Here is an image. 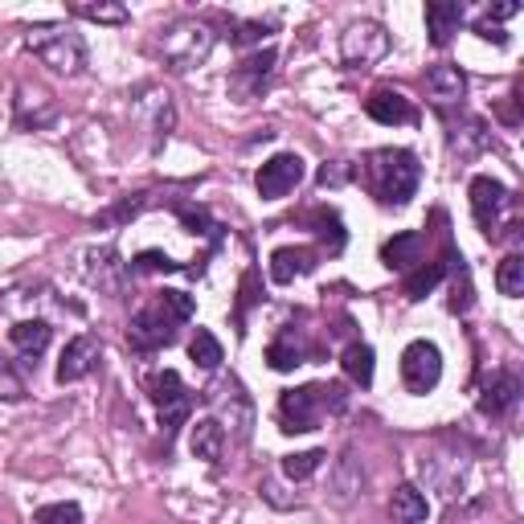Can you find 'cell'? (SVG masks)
Segmentation results:
<instances>
[{"instance_id":"obj_7","label":"cell","mask_w":524,"mask_h":524,"mask_svg":"<svg viewBox=\"0 0 524 524\" xmlns=\"http://www.w3.org/2000/svg\"><path fill=\"white\" fill-rule=\"evenodd\" d=\"M152 402H156V410H160L164 439H172V434L185 426L189 410H193V398H189V389H185V381H181L177 369H164V373L152 377Z\"/></svg>"},{"instance_id":"obj_6","label":"cell","mask_w":524,"mask_h":524,"mask_svg":"<svg viewBox=\"0 0 524 524\" xmlns=\"http://www.w3.org/2000/svg\"><path fill=\"white\" fill-rule=\"evenodd\" d=\"M389 54V33L377 21H353L340 37V62L348 70H369Z\"/></svg>"},{"instance_id":"obj_5","label":"cell","mask_w":524,"mask_h":524,"mask_svg":"<svg viewBox=\"0 0 524 524\" xmlns=\"http://www.w3.org/2000/svg\"><path fill=\"white\" fill-rule=\"evenodd\" d=\"M213 50V29L201 25V21H177L168 25L164 37H160V54L177 66V70H193L209 58Z\"/></svg>"},{"instance_id":"obj_10","label":"cell","mask_w":524,"mask_h":524,"mask_svg":"<svg viewBox=\"0 0 524 524\" xmlns=\"http://www.w3.org/2000/svg\"><path fill=\"white\" fill-rule=\"evenodd\" d=\"M467 193H471L475 226L492 238V234H496V226H500V213H504V205H508V189H504L500 181H492V177H475Z\"/></svg>"},{"instance_id":"obj_37","label":"cell","mask_w":524,"mask_h":524,"mask_svg":"<svg viewBox=\"0 0 524 524\" xmlns=\"http://www.w3.org/2000/svg\"><path fill=\"white\" fill-rule=\"evenodd\" d=\"M140 205H144V193H136V201H123L115 213L103 217V222H127V217H136V213H140Z\"/></svg>"},{"instance_id":"obj_33","label":"cell","mask_w":524,"mask_h":524,"mask_svg":"<svg viewBox=\"0 0 524 524\" xmlns=\"http://www.w3.org/2000/svg\"><path fill=\"white\" fill-rule=\"evenodd\" d=\"M267 33H271V21H242L238 33H230V41L242 50V46H258V41L267 37Z\"/></svg>"},{"instance_id":"obj_3","label":"cell","mask_w":524,"mask_h":524,"mask_svg":"<svg viewBox=\"0 0 524 524\" xmlns=\"http://www.w3.org/2000/svg\"><path fill=\"white\" fill-rule=\"evenodd\" d=\"M25 46L33 50V58L62 74V78H74L82 66H86V46H82V37L70 29V25H58V21H46V25H33L25 33Z\"/></svg>"},{"instance_id":"obj_4","label":"cell","mask_w":524,"mask_h":524,"mask_svg":"<svg viewBox=\"0 0 524 524\" xmlns=\"http://www.w3.org/2000/svg\"><path fill=\"white\" fill-rule=\"evenodd\" d=\"M324 410H332V414L344 410V389L340 385H303V389H287L279 398V418H283L287 434L316 430Z\"/></svg>"},{"instance_id":"obj_15","label":"cell","mask_w":524,"mask_h":524,"mask_svg":"<svg viewBox=\"0 0 524 524\" xmlns=\"http://www.w3.org/2000/svg\"><path fill=\"white\" fill-rule=\"evenodd\" d=\"M365 111H369V119H377L385 127H398V123H414L418 119L414 103L402 91H389V86H377V91L365 99Z\"/></svg>"},{"instance_id":"obj_34","label":"cell","mask_w":524,"mask_h":524,"mask_svg":"<svg viewBox=\"0 0 524 524\" xmlns=\"http://www.w3.org/2000/svg\"><path fill=\"white\" fill-rule=\"evenodd\" d=\"M177 213H181V222L193 230V234H213L217 238V226L209 222V213L205 209H193V205H177Z\"/></svg>"},{"instance_id":"obj_29","label":"cell","mask_w":524,"mask_h":524,"mask_svg":"<svg viewBox=\"0 0 524 524\" xmlns=\"http://www.w3.org/2000/svg\"><path fill=\"white\" fill-rule=\"evenodd\" d=\"M33 524H82V508L74 500H62V504H46L33 512Z\"/></svg>"},{"instance_id":"obj_28","label":"cell","mask_w":524,"mask_h":524,"mask_svg":"<svg viewBox=\"0 0 524 524\" xmlns=\"http://www.w3.org/2000/svg\"><path fill=\"white\" fill-rule=\"evenodd\" d=\"M324 451H299V455H287L283 459V475L287 479H308V475H316L320 467H324Z\"/></svg>"},{"instance_id":"obj_27","label":"cell","mask_w":524,"mask_h":524,"mask_svg":"<svg viewBox=\"0 0 524 524\" xmlns=\"http://www.w3.org/2000/svg\"><path fill=\"white\" fill-rule=\"evenodd\" d=\"M267 361H271V369H275V373H291L295 365H303V353H299V344H295V336H291V332H283V336L267 348Z\"/></svg>"},{"instance_id":"obj_17","label":"cell","mask_w":524,"mask_h":524,"mask_svg":"<svg viewBox=\"0 0 524 524\" xmlns=\"http://www.w3.org/2000/svg\"><path fill=\"white\" fill-rule=\"evenodd\" d=\"M275 50L267 46V50H258V54H250V58H242V66L234 70V91H238V99L242 103H250L254 99V91H258V86H262V78H267L271 70H275Z\"/></svg>"},{"instance_id":"obj_31","label":"cell","mask_w":524,"mask_h":524,"mask_svg":"<svg viewBox=\"0 0 524 524\" xmlns=\"http://www.w3.org/2000/svg\"><path fill=\"white\" fill-rule=\"evenodd\" d=\"M70 13L86 17V21H99V25H123L127 21V9L123 5H74Z\"/></svg>"},{"instance_id":"obj_32","label":"cell","mask_w":524,"mask_h":524,"mask_svg":"<svg viewBox=\"0 0 524 524\" xmlns=\"http://www.w3.org/2000/svg\"><path fill=\"white\" fill-rule=\"evenodd\" d=\"M0 398H5V402H21L25 398V377L9 361H0Z\"/></svg>"},{"instance_id":"obj_21","label":"cell","mask_w":524,"mask_h":524,"mask_svg":"<svg viewBox=\"0 0 524 524\" xmlns=\"http://www.w3.org/2000/svg\"><path fill=\"white\" fill-rule=\"evenodd\" d=\"M389 512H393V520H398V524H422L430 516V504H426V496L414 484H402L398 492H393V500H389Z\"/></svg>"},{"instance_id":"obj_18","label":"cell","mask_w":524,"mask_h":524,"mask_svg":"<svg viewBox=\"0 0 524 524\" xmlns=\"http://www.w3.org/2000/svg\"><path fill=\"white\" fill-rule=\"evenodd\" d=\"M308 271H316V254L308 246H283V250L271 254V279L275 283H295Z\"/></svg>"},{"instance_id":"obj_36","label":"cell","mask_w":524,"mask_h":524,"mask_svg":"<svg viewBox=\"0 0 524 524\" xmlns=\"http://www.w3.org/2000/svg\"><path fill=\"white\" fill-rule=\"evenodd\" d=\"M254 287H258V275H254V271H246V279H242V303H238V324L246 320V308L258 299V291H254Z\"/></svg>"},{"instance_id":"obj_11","label":"cell","mask_w":524,"mask_h":524,"mask_svg":"<svg viewBox=\"0 0 524 524\" xmlns=\"http://www.w3.org/2000/svg\"><path fill=\"white\" fill-rule=\"evenodd\" d=\"M426 95H430V103L439 107V111L463 103V95H467V78H463V70L451 66V62L430 66V70H426Z\"/></svg>"},{"instance_id":"obj_35","label":"cell","mask_w":524,"mask_h":524,"mask_svg":"<svg viewBox=\"0 0 524 524\" xmlns=\"http://www.w3.org/2000/svg\"><path fill=\"white\" fill-rule=\"evenodd\" d=\"M316 181H320L324 189H336V185H344V181H348V164H344V160H332V164H324Z\"/></svg>"},{"instance_id":"obj_25","label":"cell","mask_w":524,"mask_h":524,"mask_svg":"<svg viewBox=\"0 0 524 524\" xmlns=\"http://www.w3.org/2000/svg\"><path fill=\"white\" fill-rule=\"evenodd\" d=\"M443 275H447V262H426V267H418L406 279V299H426L434 287L443 283Z\"/></svg>"},{"instance_id":"obj_16","label":"cell","mask_w":524,"mask_h":524,"mask_svg":"<svg viewBox=\"0 0 524 524\" xmlns=\"http://www.w3.org/2000/svg\"><path fill=\"white\" fill-rule=\"evenodd\" d=\"M520 402V377L516 373H492L484 381V393H479V414L500 418Z\"/></svg>"},{"instance_id":"obj_38","label":"cell","mask_w":524,"mask_h":524,"mask_svg":"<svg viewBox=\"0 0 524 524\" xmlns=\"http://www.w3.org/2000/svg\"><path fill=\"white\" fill-rule=\"evenodd\" d=\"M520 13V5H516V0H504V5H492L488 13H484V21L492 25V21H508V17H516Z\"/></svg>"},{"instance_id":"obj_39","label":"cell","mask_w":524,"mask_h":524,"mask_svg":"<svg viewBox=\"0 0 524 524\" xmlns=\"http://www.w3.org/2000/svg\"><path fill=\"white\" fill-rule=\"evenodd\" d=\"M475 33H479V37H488V41H496V46H504V41H508V33L496 29V25H488V21H475Z\"/></svg>"},{"instance_id":"obj_22","label":"cell","mask_w":524,"mask_h":524,"mask_svg":"<svg viewBox=\"0 0 524 524\" xmlns=\"http://www.w3.org/2000/svg\"><path fill=\"white\" fill-rule=\"evenodd\" d=\"M9 340L25 357H37V353H46V344H50V324L46 320H21V324L9 328Z\"/></svg>"},{"instance_id":"obj_2","label":"cell","mask_w":524,"mask_h":524,"mask_svg":"<svg viewBox=\"0 0 524 524\" xmlns=\"http://www.w3.org/2000/svg\"><path fill=\"white\" fill-rule=\"evenodd\" d=\"M189 316H193V299L185 291H164L156 303L136 312V320L127 328V340L140 353H152V348H164L177 340V324H185Z\"/></svg>"},{"instance_id":"obj_19","label":"cell","mask_w":524,"mask_h":524,"mask_svg":"<svg viewBox=\"0 0 524 524\" xmlns=\"http://www.w3.org/2000/svg\"><path fill=\"white\" fill-rule=\"evenodd\" d=\"M189 451L205 463H217L226 451V426L217 418H197L193 422V434H189Z\"/></svg>"},{"instance_id":"obj_12","label":"cell","mask_w":524,"mask_h":524,"mask_svg":"<svg viewBox=\"0 0 524 524\" xmlns=\"http://www.w3.org/2000/svg\"><path fill=\"white\" fill-rule=\"evenodd\" d=\"M365 492V463L353 455V451H344L340 459H336V467H332V479H328V496H332V504H353L357 496Z\"/></svg>"},{"instance_id":"obj_13","label":"cell","mask_w":524,"mask_h":524,"mask_svg":"<svg viewBox=\"0 0 524 524\" xmlns=\"http://www.w3.org/2000/svg\"><path fill=\"white\" fill-rule=\"evenodd\" d=\"M95 365H99V340H95V336H74V340L66 344L62 361H58V381H62V385L82 381L86 373H95Z\"/></svg>"},{"instance_id":"obj_1","label":"cell","mask_w":524,"mask_h":524,"mask_svg":"<svg viewBox=\"0 0 524 524\" xmlns=\"http://www.w3.org/2000/svg\"><path fill=\"white\" fill-rule=\"evenodd\" d=\"M361 177H365L369 193H373L381 205H406V201L418 193L422 168H418V156L406 152V148H381V152H369V156H365Z\"/></svg>"},{"instance_id":"obj_23","label":"cell","mask_w":524,"mask_h":524,"mask_svg":"<svg viewBox=\"0 0 524 524\" xmlns=\"http://www.w3.org/2000/svg\"><path fill=\"white\" fill-rule=\"evenodd\" d=\"M340 365H344V373L353 377L361 389L373 385V348H369V344H348L344 357H340Z\"/></svg>"},{"instance_id":"obj_9","label":"cell","mask_w":524,"mask_h":524,"mask_svg":"<svg viewBox=\"0 0 524 524\" xmlns=\"http://www.w3.org/2000/svg\"><path fill=\"white\" fill-rule=\"evenodd\" d=\"M299 181H303V160H299L295 152H279V156H271L267 164L258 168V177H254L258 197H267V201L287 197Z\"/></svg>"},{"instance_id":"obj_8","label":"cell","mask_w":524,"mask_h":524,"mask_svg":"<svg viewBox=\"0 0 524 524\" xmlns=\"http://www.w3.org/2000/svg\"><path fill=\"white\" fill-rule=\"evenodd\" d=\"M402 381L410 393H430L443 381V353L430 340H414L402 353Z\"/></svg>"},{"instance_id":"obj_26","label":"cell","mask_w":524,"mask_h":524,"mask_svg":"<svg viewBox=\"0 0 524 524\" xmlns=\"http://www.w3.org/2000/svg\"><path fill=\"white\" fill-rule=\"evenodd\" d=\"M496 287H500V295H508V299H520V295H524V258H520V254H508V258L500 262Z\"/></svg>"},{"instance_id":"obj_24","label":"cell","mask_w":524,"mask_h":524,"mask_svg":"<svg viewBox=\"0 0 524 524\" xmlns=\"http://www.w3.org/2000/svg\"><path fill=\"white\" fill-rule=\"evenodd\" d=\"M189 357H193V365L213 373L217 365H222V340H217L213 332H205V328H197V336L189 340Z\"/></svg>"},{"instance_id":"obj_14","label":"cell","mask_w":524,"mask_h":524,"mask_svg":"<svg viewBox=\"0 0 524 524\" xmlns=\"http://www.w3.org/2000/svg\"><path fill=\"white\" fill-rule=\"evenodd\" d=\"M463 17H467V13H463L459 0H430V5H426V33H430V46H434V50L451 46V37L459 33Z\"/></svg>"},{"instance_id":"obj_20","label":"cell","mask_w":524,"mask_h":524,"mask_svg":"<svg viewBox=\"0 0 524 524\" xmlns=\"http://www.w3.org/2000/svg\"><path fill=\"white\" fill-rule=\"evenodd\" d=\"M381 262L389 271H410L422 262V234L418 230H406V234H393L385 246H381Z\"/></svg>"},{"instance_id":"obj_30","label":"cell","mask_w":524,"mask_h":524,"mask_svg":"<svg viewBox=\"0 0 524 524\" xmlns=\"http://www.w3.org/2000/svg\"><path fill=\"white\" fill-rule=\"evenodd\" d=\"M131 275H152V271H185L181 267V262H172L168 254H160V250H144V254H136V258H131V267H127Z\"/></svg>"}]
</instances>
